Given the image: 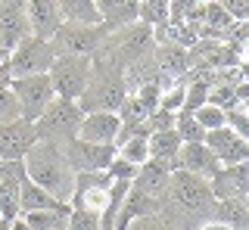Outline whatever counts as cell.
<instances>
[{
    "mask_svg": "<svg viewBox=\"0 0 249 230\" xmlns=\"http://www.w3.org/2000/svg\"><path fill=\"white\" fill-rule=\"evenodd\" d=\"M22 165H25L28 181H35L41 190H47L56 202H62V205L72 202L75 174H72V168L66 165V159H62V152H59L56 143L37 140L35 147L25 152Z\"/></svg>",
    "mask_w": 249,
    "mask_h": 230,
    "instance_id": "cell-1",
    "label": "cell"
},
{
    "mask_svg": "<svg viewBox=\"0 0 249 230\" xmlns=\"http://www.w3.org/2000/svg\"><path fill=\"white\" fill-rule=\"evenodd\" d=\"M128 97V84H124V72L112 59L106 56H90V81L84 94L75 99L81 112H115L122 99Z\"/></svg>",
    "mask_w": 249,
    "mask_h": 230,
    "instance_id": "cell-2",
    "label": "cell"
},
{
    "mask_svg": "<svg viewBox=\"0 0 249 230\" xmlns=\"http://www.w3.org/2000/svg\"><path fill=\"white\" fill-rule=\"evenodd\" d=\"M162 205H165L168 212L181 214L184 221L190 218V214H209V218H212L215 196H212V187H209L206 178L175 168L171 178H168V196L162 199Z\"/></svg>",
    "mask_w": 249,
    "mask_h": 230,
    "instance_id": "cell-3",
    "label": "cell"
},
{
    "mask_svg": "<svg viewBox=\"0 0 249 230\" xmlns=\"http://www.w3.org/2000/svg\"><path fill=\"white\" fill-rule=\"evenodd\" d=\"M153 50H156L153 28H150V25H143V22H131V25L119 28V32L106 34V41L100 44L97 56L112 59V63H115V66H119L122 72H124V68H128V66H134L137 59L150 56ZM90 56H93V53H90Z\"/></svg>",
    "mask_w": 249,
    "mask_h": 230,
    "instance_id": "cell-4",
    "label": "cell"
},
{
    "mask_svg": "<svg viewBox=\"0 0 249 230\" xmlns=\"http://www.w3.org/2000/svg\"><path fill=\"white\" fill-rule=\"evenodd\" d=\"M84 112L75 99H62V97H53V103L44 109V115L35 121V131H37V140H47V143H56L62 147L66 140H75L78 137V125H81Z\"/></svg>",
    "mask_w": 249,
    "mask_h": 230,
    "instance_id": "cell-5",
    "label": "cell"
},
{
    "mask_svg": "<svg viewBox=\"0 0 249 230\" xmlns=\"http://www.w3.org/2000/svg\"><path fill=\"white\" fill-rule=\"evenodd\" d=\"M103 25H84V22H62L56 34L50 37L56 56H90L100 50V44L106 41Z\"/></svg>",
    "mask_w": 249,
    "mask_h": 230,
    "instance_id": "cell-6",
    "label": "cell"
},
{
    "mask_svg": "<svg viewBox=\"0 0 249 230\" xmlns=\"http://www.w3.org/2000/svg\"><path fill=\"white\" fill-rule=\"evenodd\" d=\"M66 165L72 168V174H90V171H106L112 165V159L119 156L115 143H88V140H66L59 147Z\"/></svg>",
    "mask_w": 249,
    "mask_h": 230,
    "instance_id": "cell-7",
    "label": "cell"
},
{
    "mask_svg": "<svg viewBox=\"0 0 249 230\" xmlns=\"http://www.w3.org/2000/svg\"><path fill=\"white\" fill-rule=\"evenodd\" d=\"M53 59H56L53 44L44 41V37L28 34L16 50H10L6 68H10V78H22V75H47L50 66H53Z\"/></svg>",
    "mask_w": 249,
    "mask_h": 230,
    "instance_id": "cell-8",
    "label": "cell"
},
{
    "mask_svg": "<svg viewBox=\"0 0 249 230\" xmlns=\"http://www.w3.org/2000/svg\"><path fill=\"white\" fill-rule=\"evenodd\" d=\"M10 90L19 99L22 118L35 125L37 118L44 115V109L53 103V81L50 75H22V78H10Z\"/></svg>",
    "mask_w": 249,
    "mask_h": 230,
    "instance_id": "cell-9",
    "label": "cell"
},
{
    "mask_svg": "<svg viewBox=\"0 0 249 230\" xmlns=\"http://www.w3.org/2000/svg\"><path fill=\"white\" fill-rule=\"evenodd\" d=\"M53 94L62 99H78L90 81V56H56L50 66Z\"/></svg>",
    "mask_w": 249,
    "mask_h": 230,
    "instance_id": "cell-10",
    "label": "cell"
},
{
    "mask_svg": "<svg viewBox=\"0 0 249 230\" xmlns=\"http://www.w3.org/2000/svg\"><path fill=\"white\" fill-rule=\"evenodd\" d=\"M28 34V0H0V47L16 50Z\"/></svg>",
    "mask_w": 249,
    "mask_h": 230,
    "instance_id": "cell-11",
    "label": "cell"
},
{
    "mask_svg": "<svg viewBox=\"0 0 249 230\" xmlns=\"http://www.w3.org/2000/svg\"><path fill=\"white\" fill-rule=\"evenodd\" d=\"M35 143H37V131L31 121L16 118L0 125V159H6V162H22Z\"/></svg>",
    "mask_w": 249,
    "mask_h": 230,
    "instance_id": "cell-12",
    "label": "cell"
},
{
    "mask_svg": "<svg viewBox=\"0 0 249 230\" xmlns=\"http://www.w3.org/2000/svg\"><path fill=\"white\" fill-rule=\"evenodd\" d=\"M209 187H212L215 202H221V199H249V162L221 165L209 178Z\"/></svg>",
    "mask_w": 249,
    "mask_h": 230,
    "instance_id": "cell-13",
    "label": "cell"
},
{
    "mask_svg": "<svg viewBox=\"0 0 249 230\" xmlns=\"http://www.w3.org/2000/svg\"><path fill=\"white\" fill-rule=\"evenodd\" d=\"M202 143L215 152L221 165L249 162V140H243L240 134H233L228 125L215 128V131H206V140H202Z\"/></svg>",
    "mask_w": 249,
    "mask_h": 230,
    "instance_id": "cell-14",
    "label": "cell"
},
{
    "mask_svg": "<svg viewBox=\"0 0 249 230\" xmlns=\"http://www.w3.org/2000/svg\"><path fill=\"white\" fill-rule=\"evenodd\" d=\"M175 168L193 171V174H199V178L209 181L218 168H221V162H218V156L206 147V143H184L181 152H178V159H175V165H171V171H175Z\"/></svg>",
    "mask_w": 249,
    "mask_h": 230,
    "instance_id": "cell-15",
    "label": "cell"
},
{
    "mask_svg": "<svg viewBox=\"0 0 249 230\" xmlns=\"http://www.w3.org/2000/svg\"><path fill=\"white\" fill-rule=\"evenodd\" d=\"M119 115L115 112H84L81 125H78V140L88 143H115L119 137Z\"/></svg>",
    "mask_w": 249,
    "mask_h": 230,
    "instance_id": "cell-16",
    "label": "cell"
},
{
    "mask_svg": "<svg viewBox=\"0 0 249 230\" xmlns=\"http://www.w3.org/2000/svg\"><path fill=\"white\" fill-rule=\"evenodd\" d=\"M168 178H171V168L165 162H159V159H146L143 165L137 168V174H134V187L137 190H143L146 196H153V199H165L168 196Z\"/></svg>",
    "mask_w": 249,
    "mask_h": 230,
    "instance_id": "cell-17",
    "label": "cell"
},
{
    "mask_svg": "<svg viewBox=\"0 0 249 230\" xmlns=\"http://www.w3.org/2000/svg\"><path fill=\"white\" fill-rule=\"evenodd\" d=\"M28 22H31V34L50 41L56 34V28L62 25V13L56 0H28Z\"/></svg>",
    "mask_w": 249,
    "mask_h": 230,
    "instance_id": "cell-18",
    "label": "cell"
},
{
    "mask_svg": "<svg viewBox=\"0 0 249 230\" xmlns=\"http://www.w3.org/2000/svg\"><path fill=\"white\" fill-rule=\"evenodd\" d=\"M97 13H100V25L112 34L124 25H131V22H137L140 3H134V0H97Z\"/></svg>",
    "mask_w": 249,
    "mask_h": 230,
    "instance_id": "cell-19",
    "label": "cell"
},
{
    "mask_svg": "<svg viewBox=\"0 0 249 230\" xmlns=\"http://www.w3.org/2000/svg\"><path fill=\"white\" fill-rule=\"evenodd\" d=\"M153 212H162V202L153 196H146L143 190H137L134 183H131L128 196H124L122 209H119V218H115V230H128L131 221L143 218V214H153Z\"/></svg>",
    "mask_w": 249,
    "mask_h": 230,
    "instance_id": "cell-20",
    "label": "cell"
},
{
    "mask_svg": "<svg viewBox=\"0 0 249 230\" xmlns=\"http://www.w3.org/2000/svg\"><path fill=\"white\" fill-rule=\"evenodd\" d=\"M153 59L159 66V72L165 75L168 81H181L190 75V59H187V50L178 47V44H165V47H156Z\"/></svg>",
    "mask_w": 249,
    "mask_h": 230,
    "instance_id": "cell-21",
    "label": "cell"
},
{
    "mask_svg": "<svg viewBox=\"0 0 249 230\" xmlns=\"http://www.w3.org/2000/svg\"><path fill=\"white\" fill-rule=\"evenodd\" d=\"M41 209H56V212H69V205L56 202L47 190H41L35 181H28V174L19 181V214L25 212H41Z\"/></svg>",
    "mask_w": 249,
    "mask_h": 230,
    "instance_id": "cell-22",
    "label": "cell"
},
{
    "mask_svg": "<svg viewBox=\"0 0 249 230\" xmlns=\"http://www.w3.org/2000/svg\"><path fill=\"white\" fill-rule=\"evenodd\" d=\"M212 218L228 224L231 230H249V199H221L215 202Z\"/></svg>",
    "mask_w": 249,
    "mask_h": 230,
    "instance_id": "cell-23",
    "label": "cell"
},
{
    "mask_svg": "<svg viewBox=\"0 0 249 230\" xmlns=\"http://www.w3.org/2000/svg\"><path fill=\"white\" fill-rule=\"evenodd\" d=\"M146 143H150V159H159V162H165L168 168L175 165L178 152H181V137H178L175 128H168V131H156L146 137Z\"/></svg>",
    "mask_w": 249,
    "mask_h": 230,
    "instance_id": "cell-24",
    "label": "cell"
},
{
    "mask_svg": "<svg viewBox=\"0 0 249 230\" xmlns=\"http://www.w3.org/2000/svg\"><path fill=\"white\" fill-rule=\"evenodd\" d=\"M62 22H84V25H100L97 0H56Z\"/></svg>",
    "mask_w": 249,
    "mask_h": 230,
    "instance_id": "cell-25",
    "label": "cell"
},
{
    "mask_svg": "<svg viewBox=\"0 0 249 230\" xmlns=\"http://www.w3.org/2000/svg\"><path fill=\"white\" fill-rule=\"evenodd\" d=\"M128 230H190V227H187L184 218H175L171 212L162 209V212H153V214H143V218L131 221Z\"/></svg>",
    "mask_w": 249,
    "mask_h": 230,
    "instance_id": "cell-26",
    "label": "cell"
},
{
    "mask_svg": "<svg viewBox=\"0 0 249 230\" xmlns=\"http://www.w3.org/2000/svg\"><path fill=\"white\" fill-rule=\"evenodd\" d=\"M66 218H69V212H56V209H41V212L22 214V221L31 230H66Z\"/></svg>",
    "mask_w": 249,
    "mask_h": 230,
    "instance_id": "cell-27",
    "label": "cell"
},
{
    "mask_svg": "<svg viewBox=\"0 0 249 230\" xmlns=\"http://www.w3.org/2000/svg\"><path fill=\"white\" fill-rule=\"evenodd\" d=\"M175 131L181 137V143H202L206 140V128L193 118V112H178L175 115Z\"/></svg>",
    "mask_w": 249,
    "mask_h": 230,
    "instance_id": "cell-28",
    "label": "cell"
},
{
    "mask_svg": "<svg viewBox=\"0 0 249 230\" xmlns=\"http://www.w3.org/2000/svg\"><path fill=\"white\" fill-rule=\"evenodd\" d=\"M119 159L140 168L150 159V143H146V137H128V140H122L119 143Z\"/></svg>",
    "mask_w": 249,
    "mask_h": 230,
    "instance_id": "cell-29",
    "label": "cell"
},
{
    "mask_svg": "<svg viewBox=\"0 0 249 230\" xmlns=\"http://www.w3.org/2000/svg\"><path fill=\"white\" fill-rule=\"evenodd\" d=\"M66 230H100V214H93L88 209H78V205H69Z\"/></svg>",
    "mask_w": 249,
    "mask_h": 230,
    "instance_id": "cell-30",
    "label": "cell"
},
{
    "mask_svg": "<svg viewBox=\"0 0 249 230\" xmlns=\"http://www.w3.org/2000/svg\"><path fill=\"white\" fill-rule=\"evenodd\" d=\"M206 103H212L221 112H228V109H237L240 99H237V90H233L231 84H212V87H209V99H206Z\"/></svg>",
    "mask_w": 249,
    "mask_h": 230,
    "instance_id": "cell-31",
    "label": "cell"
},
{
    "mask_svg": "<svg viewBox=\"0 0 249 230\" xmlns=\"http://www.w3.org/2000/svg\"><path fill=\"white\" fill-rule=\"evenodd\" d=\"M22 118V109H19V99L10 87H0V125H6V121H16Z\"/></svg>",
    "mask_w": 249,
    "mask_h": 230,
    "instance_id": "cell-32",
    "label": "cell"
},
{
    "mask_svg": "<svg viewBox=\"0 0 249 230\" xmlns=\"http://www.w3.org/2000/svg\"><path fill=\"white\" fill-rule=\"evenodd\" d=\"M193 118L199 121L206 131H215V128H221L224 125V112L218 109V106H212V103H206V106H199L196 112H193Z\"/></svg>",
    "mask_w": 249,
    "mask_h": 230,
    "instance_id": "cell-33",
    "label": "cell"
},
{
    "mask_svg": "<svg viewBox=\"0 0 249 230\" xmlns=\"http://www.w3.org/2000/svg\"><path fill=\"white\" fill-rule=\"evenodd\" d=\"M224 125H228L233 134H240L243 140H249V115L240 109V106H237V109H228V112H224Z\"/></svg>",
    "mask_w": 249,
    "mask_h": 230,
    "instance_id": "cell-34",
    "label": "cell"
},
{
    "mask_svg": "<svg viewBox=\"0 0 249 230\" xmlns=\"http://www.w3.org/2000/svg\"><path fill=\"white\" fill-rule=\"evenodd\" d=\"M146 128H150V134L168 131V128H175V115L165 112V109H153L150 115H146Z\"/></svg>",
    "mask_w": 249,
    "mask_h": 230,
    "instance_id": "cell-35",
    "label": "cell"
},
{
    "mask_svg": "<svg viewBox=\"0 0 249 230\" xmlns=\"http://www.w3.org/2000/svg\"><path fill=\"white\" fill-rule=\"evenodd\" d=\"M106 174H109V178H122V181H134V174H137V165H128V162H124V159H119V156H115L112 159V165H109L106 168Z\"/></svg>",
    "mask_w": 249,
    "mask_h": 230,
    "instance_id": "cell-36",
    "label": "cell"
},
{
    "mask_svg": "<svg viewBox=\"0 0 249 230\" xmlns=\"http://www.w3.org/2000/svg\"><path fill=\"white\" fill-rule=\"evenodd\" d=\"M224 6V13L233 19V22H243L249 19V0H218Z\"/></svg>",
    "mask_w": 249,
    "mask_h": 230,
    "instance_id": "cell-37",
    "label": "cell"
},
{
    "mask_svg": "<svg viewBox=\"0 0 249 230\" xmlns=\"http://www.w3.org/2000/svg\"><path fill=\"white\" fill-rule=\"evenodd\" d=\"M196 3H199V0H171V3H168V22H184L187 13H190Z\"/></svg>",
    "mask_w": 249,
    "mask_h": 230,
    "instance_id": "cell-38",
    "label": "cell"
},
{
    "mask_svg": "<svg viewBox=\"0 0 249 230\" xmlns=\"http://www.w3.org/2000/svg\"><path fill=\"white\" fill-rule=\"evenodd\" d=\"M193 230H231L228 224H221V221H215V218H209V221H202L199 227H193Z\"/></svg>",
    "mask_w": 249,
    "mask_h": 230,
    "instance_id": "cell-39",
    "label": "cell"
},
{
    "mask_svg": "<svg viewBox=\"0 0 249 230\" xmlns=\"http://www.w3.org/2000/svg\"><path fill=\"white\" fill-rule=\"evenodd\" d=\"M10 230H31V227L25 224V221H22V214H19V218H13V221H10Z\"/></svg>",
    "mask_w": 249,
    "mask_h": 230,
    "instance_id": "cell-40",
    "label": "cell"
},
{
    "mask_svg": "<svg viewBox=\"0 0 249 230\" xmlns=\"http://www.w3.org/2000/svg\"><path fill=\"white\" fill-rule=\"evenodd\" d=\"M0 87H10V68L0 66Z\"/></svg>",
    "mask_w": 249,
    "mask_h": 230,
    "instance_id": "cell-41",
    "label": "cell"
},
{
    "mask_svg": "<svg viewBox=\"0 0 249 230\" xmlns=\"http://www.w3.org/2000/svg\"><path fill=\"white\" fill-rule=\"evenodd\" d=\"M243 63H249V44H243Z\"/></svg>",
    "mask_w": 249,
    "mask_h": 230,
    "instance_id": "cell-42",
    "label": "cell"
},
{
    "mask_svg": "<svg viewBox=\"0 0 249 230\" xmlns=\"http://www.w3.org/2000/svg\"><path fill=\"white\" fill-rule=\"evenodd\" d=\"M0 230H10V221L6 218H0Z\"/></svg>",
    "mask_w": 249,
    "mask_h": 230,
    "instance_id": "cell-43",
    "label": "cell"
},
{
    "mask_svg": "<svg viewBox=\"0 0 249 230\" xmlns=\"http://www.w3.org/2000/svg\"><path fill=\"white\" fill-rule=\"evenodd\" d=\"M240 109H243V112L249 115V99H243V103H240Z\"/></svg>",
    "mask_w": 249,
    "mask_h": 230,
    "instance_id": "cell-44",
    "label": "cell"
},
{
    "mask_svg": "<svg viewBox=\"0 0 249 230\" xmlns=\"http://www.w3.org/2000/svg\"><path fill=\"white\" fill-rule=\"evenodd\" d=\"M199 3H215V0H199Z\"/></svg>",
    "mask_w": 249,
    "mask_h": 230,
    "instance_id": "cell-45",
    "label": "cell"
},
{
    "mask_svg": "<svg viewBox=\"0 0 249 230\" xmlns=\"http://www.w3.org/2000/svg\"><path fill=\"white\" fill-rule=\"evenodd\" d=\"M134 3H140V0H134Z\"/></svg>",
    "mask_w": 249,
    "mask_h": 230,
    "instance_id": "cell-46",
    "label": "cell"
}]
</instances>
